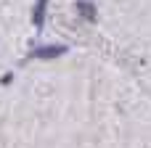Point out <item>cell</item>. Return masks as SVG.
<instances>
[{"label": "cell", "instance_id": "cell-1", "mask_svg": "<svg viewBox=\"0 0 151 148\" xmlns=\"http://www.w3.org/2000/svg\"><path fill=\"white\" fill-rule=\"evenodd\" d=\"M66 53V45H42L32 50V58H58Z\"/></svg>", "mask_w": 151, "mask_h": 148}, {"label": "cell", "instance_id": "cell-2", "mask_svg": "<svg viewBox=\"0 0 151 148\" xmlns=\"http://www.w3.org/2000/svg\"><path fill=\"white\" fill-rule=\"evenodd\" d=\"M45 8H48V0H37L35 8H32V24H35L37 29L45 24Z\"/></svg>", "mask_w": 151, "mask_h": 148}, {"label": "cell", "instance_id": "cell-3", "mask_svg": "<svg viewBox=\"0 0 151 148\" xmlns=\"http://www.w3.org/2000/svg\"><path fill=\"white\" fill-rule=\"evenodd\" d=\"M77 13H80L82 19H88V21H96V19H98L96 5H93V3H88V0H77Z\"/></svg>", "mask_w": 151, "mask_h": 148}]
</instances>
